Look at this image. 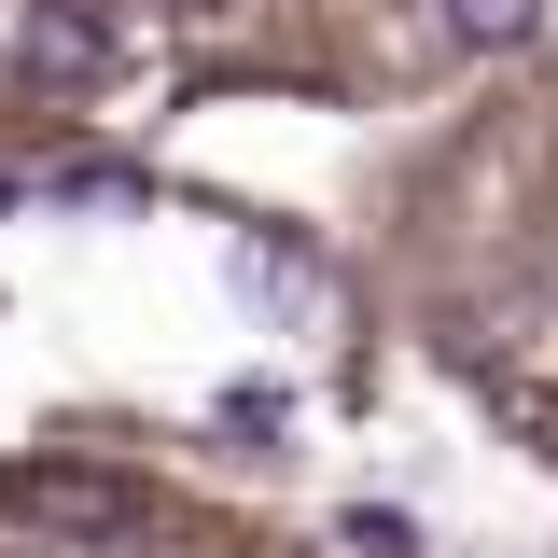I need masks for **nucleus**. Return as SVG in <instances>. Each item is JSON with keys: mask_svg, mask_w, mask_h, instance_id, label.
Wrapping results in <instances>:
<instances>
[{"mask_svg": "<svg viewBox=\"0 0 558 558\" xmlns=\"http://www.w3.org/2000/svg\"><path fill=\"white\" fill-rule=\"evenodd\" d=\"M363 223L391 336L461 391L488 447H517L558 488V28L475 70L405 140Z\"/></svg>", "mask_w": 558, "mask_h": 558, "instance_id": "nucleus-1", "label": "nucleus"}, {"mask_svg": "<svg viewBox=\"0 0 558 558\" xmlns=\"http://www.w3.org/2000/svg\"><path fill=\"white\" fill-rule=\"evenodd\" d=\"M0 558H363V545H209L126 475H14L0 488Z\"/></svg>", "mask_w": 558, "mask_h": 558, "instance_id": "nucleus-2", "label": "nucleus"}]
</instances>
